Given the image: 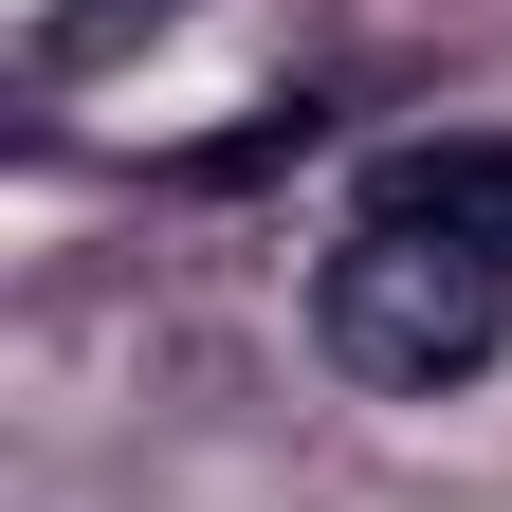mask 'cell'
Returning a JSON list of instances; mask_svg holds the SVG:
<instances>
[{
    "label": "cell",
    "instance_id": "obj_1",
    "mask_svg": "<svg viewBox=\"0 0 512 512\" xmlns=\"http://www.w3.org/2000/svg\"><path fill=\"white\" fill-rule=\"evenodd\" d=\"M311 348L384 403H439V384H476L512 348V256L476 238H421V220H348L311 256Z\"/></svg>",
    "mask_w": 512,
    "mask_h": 512
},
{
    "label": "cell",
    "instance_id": "obj_3",
    "mask_svg": "<svg viewBox=\"0 0 512 512\" xmlns=\"http://www.w3.org/2000/svg\"><path fill=\"white\" fill-rule=\"evenodd\" d=\"M128 19H165V0H55V37H74V55H92V37H128Z\"/></svg>",
    "mask_w": 512,
    "mask_h": 512
},
{
    "label": "cell",
    "instance_id": "obj_2",
    "mask_svg": "<svg viewBox=\"0 0 512 512\" xmlns=\"http://www.w3.org/2000/svg\"><path fill=\"white\" fill-rule=\"evenodd\" d=\"M366 220H421V238L512 256V128H421V147H384L366 165Z\"/></svg>",
    "mask_w": 512,
    "mask_h": 512
}]
</instances>
